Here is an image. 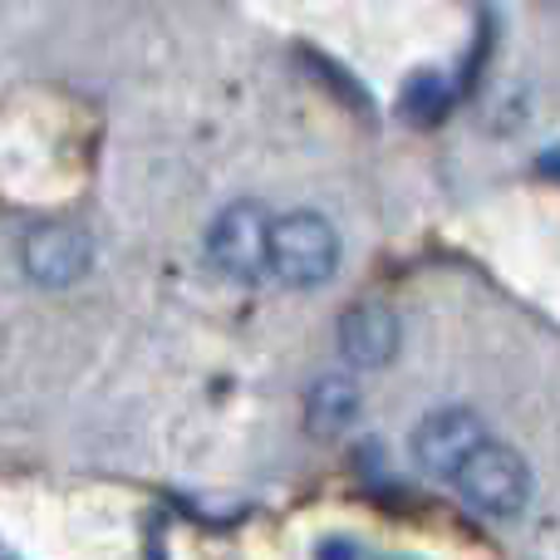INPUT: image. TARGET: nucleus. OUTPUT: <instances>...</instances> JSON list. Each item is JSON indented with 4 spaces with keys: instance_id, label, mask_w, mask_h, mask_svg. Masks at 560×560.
<instances>
[{
    "instance_id": "1",
    "label": "nucleus",
    "mask_w": 560,
    "mask_h": 560,
    "mask_svg": "<svg viewBox=\"0 0 560 560\" xmlns=\"http://www.w3.org/2000/svg\"><path fill=\"white\" fill-rule=\"evenodd\" d=\"M339 236L319 212H290L271 222V276L290 290H315L335 276Z\"/></svg>"
},
{
    "instance_id": "3",
    "label": "nucleus",
    "mask_w": 560,
    "mask_h": 560,
    "mask_svg": "<svg viewBox=\"0 0 560 560\" xmlns=\"http://www.w3.org/2000/svg\"><path fill=\"white\" fill-rule=\"evenodd\" d=\"M207 256L217 271L242 280V285L261 280L271 271V217L256 202H232L207 232Z\"/></svg>"
},
{
    "instance_id": "2",
    "label": "nucleus",
    "mask_w": 560,
    "mask_h": 560,
    "mask_svg": "<svg viewBox=\"0 0 560 560\" xmlns=\"http://www.w3.org/2000/svg\"><path fill=\"white\" fill-rule=\"evenodd\" d=\"M447 487H453L467 506H477L482 516H516L526 506V497H532V472H526V463L506 443L487 438V443L447 477Z\"/></svg>"
},
{
    "instance_id": "5",
    "label": "nucleus",
    "mask_w": 560,
    "mask_h": 560,
    "mask_svg": "<svg viewBox=\"0 0 560 560\" xmlns=\"http://www.w3.org/2000/svg\"><path fill=\"white\" fill-rule=\"evenodd\" d=\"M482 443H487V428L477 413H467V408H438V413H428L413 428V463L428 477L447 482Z\"/></svg>"
},
{
    "instance_id": "7",
    "label": "nucleus",
    "mask_w": 560,
    "mask_h": 560,
    "mask_svg": "<svg viewBox=\"0 0 560 560\" xmlns=\"http://www.w3.org/2000/svg\"><path fill=\"white\" fill-rule=\"evenodd\" d=\"M354 413H359V394H354V384L339 378V374L319 378V384L305 394V423H310V433L315 438L345 433V428L354 423Z\"/></svg>"
},
{
    "instance_id": "4",
    "label": "nucleus",
    "mask_w": 560,
    "mask_h": 560,
    "mask_svg": "<svg viewBox=\"0 0 560 560\" xmlns=\"http://www.w3.org/2000/svg\"><path fill=\"white\" fill-rule=\"evenodd\" d=\"M20 266L35 285L45 290H65L79 285L94 266V242H89L84 226L74 222H35L25 236H20Z\"/></svg>"
},
{
    "instance_id": "6",
    "label": "nucleus",
    "mask_w": 560,
    "mask_h": 560,
    "mask_svg": "<svg viewBox=\"0 0 560 560\" xmlns=\"http://www.w3.org/2000/svg\"><path fill=\"white\" fill-rule=\"evenodd\" d=\"M398 339H404V329L384 300H359L339 315V354L354 369H384L398 354Z\"/></svg>"
}]
</instances>
